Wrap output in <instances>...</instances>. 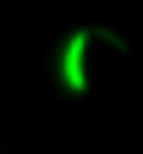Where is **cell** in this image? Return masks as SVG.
<instances>
[{
    "mask_svg": "<svg viewBox=\"0 0 143 154\" xmlns=\"http://www.w3.org/2000/svg\"><path fill=\"white\" fill-rule=\"evenodd\" d=\"M88 38H99L105 50H116V55H127V38H121L116 28H88Z\"/></svg>",
    "mask_w": 143,
    "mask_h": 154,
    "instance_id": "2",
    "label": "cell"
},
{
    "mask_svg": "<svg viewBox=\"0 0 143 154\" xmlns=\"http://www.w3.org/2000/svg\"><path fill=\"white\" fill-rule=\"evenodd\" d=\"M88 28H72L61 38V55H55V72H61V88L66 94H88Z\"/></svg>",
    "mask_w": 143,
    "mask_h": 154,
    "instance_id": "1",
    "label": "cell"
}]
</instances>
